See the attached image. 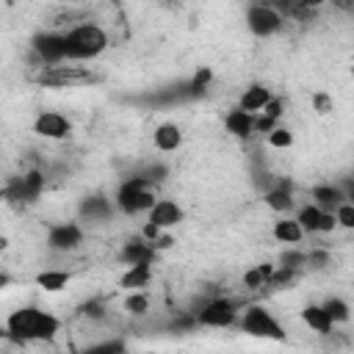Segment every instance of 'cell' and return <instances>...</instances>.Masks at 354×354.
<instances>
[{
	"mask_svg": "<svg viewBox=\"0 0 354 354\" xmlns=\"http://www.w3.org/2000/svg\"><path fill=\"white\" fill-rule=\"evenodd\" d=\"M301 321L315 335H324L326 337V335L335 332V321L329 318V313L324 310V304H304L301 307Z\"/></svg>",
	"mask_w": 354,
	"mask_h": 354,
	"instance_id": "obj_18",
	"label": "cell"
},
{
	"mask_svg": "<svg viewBox=\"0 0 354 354\" xmlns=\"http://www.w3.org/2000/svg\"><path fill=\"white\" fill-rule=\"evenodd\" d=\"M246 28L257 39H271V36L282 33L285 17L274 6H268V3H252L246 8Z\"/></svg>",
	"mask_w": 354,
	"mask_h": 354,
	"instance_id": "obj_7",
	"label": "cell"
},
{
	"mask_svg": "<svg viewBox=\"0 0 354 354\" xmlns=\"http://www.w3.org/2000/svg\"><path fill=\"white\" fill-rule=\"evenodd\" d=\"M44 191V174L39 169H30L14 180H8L6 185V199L8 202H33L39 199Z\"/></svg>",
	"mask_w": 354,
	"mask_h": 354,
	"instance_id": "obj_12",
	"label": "cell"
},
{
	"mask_svg": "<svg viewBox=\"0 0 354 354\" xmlns=\"http://www.w3.org/2000/svg\"><path fill=\"white\" fill-rule=\"evenodd\" d=\"M30 47H33V55H36L39 66L69 61V55H66V41H64V30H47V33H39V36L33 39Z\"/></svg>",
	"mask_w": 354,
	"mask_h": 354,
	"instance_id": "obj_9",
	"label": "cell"
},
{
	"mask_svg": "<svg viewBox=\"0 0 354 354\" xmlns=\"http://www.w3.org/2000/svg\"><path fill=\"white\" fill-rule=\"evenodd\" d=\"M271 88L266 86V83H252V86H246L243 91H241V100H238V105L243 108V111H249V113H260L268 102H271Z\"/></svg>",
	"mask_w": 354,
	"mask_h": 354,
	"instance_id": "obj_20",
	"label": "cell"
},
{
	"mask_svg": "<svg viewBox=\"0 0 354 354\" xmlns=\"http://www.w3.org/2000/svg\"><path fill=\"white\" fill-rule=\"evenodd\" d=\"M147 218L155 221L160 230H171V227H180V224H183L185 210H183V205H180L177 199H171V196H158V202L149 207Z\"/></svg>",
	"mask_w": 354,
	"mask_h": 354,
	"instance_id": "obj_13",
	"label": "cell"
},
{
	"mask_svg": "<svg viewBox=\"0 0 354 354\" xmlns=\"http://www.w3.org/2000/svg\"><path fill=\"white\" fill-rule=\"evenodd\" d=\"M64 41H66V55L69 61H94L100 58L108 47H111V36L102 25L83 19L72 28L64 30Z\"/></svg>",
	"mask_w": 354,
	"mask_h": 354,
	"instance_id": "obj_3",
	"label": "cell"
},
{
	"mask_svg": "<svg viewBox=\"0 0 354 354\" xmlns=\"http://www.w3.org/2000/svg\"><path fill=\"white\" fill-rule=\"evenodd\" d=\"M111 213H113V207H111L108 199L91 196V199L83 202V218H86V221H108Z\"/></svg>",
	"mask_w": 354,
	"mask_h": 354,
	"instance_id": "obj_25",
	"label": "cell"
},
{
	"mask_svg": "<svg viewBox=\"0 0 354 354\" xmlns=\"http://www.w3.org/2000/svg\"><path fill=\"white\" fill-rule=\"evenodd\" d=\"M351 75H354V66H351Z\"/></svg>",
	"mask_w": 354,
	"mask_h": 354,
	"instance_id": "obj_37",
	"label": "cell"
},
{
	"mask_svg": "<svg viewBox=\"0 0 354 354\" xmlns=\"http://www.w3.org/2000/svg\"><path fill=\"white\" fill-rule=\"evenodd\" d=\"M304 227H301V221L293 216H282V218H277L274 221V227H271V238L277 241V243H285V246H296V243H301L304 241Z\"/></svg>",
	"mask_w": 354,
	"mask_h": 354,
	"instance_id": "obj_17",
	"label": "cell"
},
{
	"mask_svg": "<svg viewBox=\"0 0 354 354\" xmlns=\"http://www.w3.org/2000/svg\"><path fill=\"white\" fill-rule=\"evenodd\" d=\"M279 266L293 268V271H304V268H307V252H299V249L290 246V249L279 257Z\"/></svg>",
	"mask_w": 354,
	"mask_h": 354,
	"instance_id": "obj_33",
	"label": "cell"
},
{
	"mask_svg": "<svg viewBox=\"0 0 354 354\" xmlns=\"http://www.w3.org/2000/svg\"><path fill=\"white\" fill-rule=\"evenodd\" d=\"M210 83H213V69H210V66H199V69L194 72L191 83H188V91H191V94H202V91H207Z\"/></svg>",
	"mask_w": 354,
	"mask_h": 354,
	"instance_id": "obj_30",
	"label": "cell"
},
{
	"mask_svg": "<svg viewBox=\"0 0 354 354\" xmlns=\"http://www.w3.org/2000/svg\"><path fill=\"white\" fill-rule=\"evenodd\" d=\"M332 3V8H337V11H354V0H329Z\"/></svg>",
	"mask_w": 354,
	"mask_h": 354,
	"instance_id": "obj_35",
	"label": "cell"
},
{
	"mask_svg": "<svg viewBox=\"0 0 354 354\" xmlns=\"http://www.w3.org/2000/svg\"><path fill=\"white\" fill-rule=\"evenodd\" d=\"M224 130L232 136V138H249L254 133V113L243 111L241 105L230 108L224 113Z\"/></svg>",
	"mask_w": 354,
	"mask_h": 354,
	"instance_id": "obj_16",
	"label": "cell"
},
{
	"mask_svg": "<svg viewBox=\"0 0 354 354\" xmlns=\"http://www.w3.org/2000/svg\"><path fill=\"white\" fill-rule=\"evenodd\" d=\"M124 310L130 315H147L149 313V293L144 290H130V296L124 299Z\"/></svg>",
	"mask_w": 354,
	"mask_h": 354,
	"instance_id": "obj_28",
	"label": "cell"
},
{
	"mask_svg": "<svg viewBox=\"0 0 354 354\" xmlns=\"http://www.w3.org/2000/svg\"><path fill=\"white\" fill-rule=\"evenodd\" d=\"M61 332V318L36 304L17 307L6 315V335L19 343H50Z\"/></svg>",
	"mask_w": 354,
	"mask_h": 354,
	"instance_id": "obj_1",
	"label": "cell"
},
{
	"mask_svg": "<svg viewBox=\"0 0 354 354\" xmlns=\"http://www.w3.org/2000/svg\"><path fill=\"white\" fill-rule=\"evenodd\" d=\"M326 266H332V254L324 246H315L307 252V268L304 271H324Z\"/></svg>",
	"mask_w": 354,
	"mask_h": 354,
	"instance_id": "obj_29",
	"label": "cell"
},
{
	"mask_svg": "<svg viewBox=\"0 0 354 354\" xmlns=\"http://www.w3.org/2000/svg\"><path fill=\"white\" fill-rule=\"evenodd\" d=\"M296 218L301 221L304 232L310 235H332L337 230V218H335V210H324L318 207L315 202H307L296 210Z\"/></svg>",
	"mask_w": 354,
	"mask_h": 354,
	"instance_id": "obj_11",
	"label": "cell"
},
{
	"mask_svg": "<svg viewBox=\"0 0 354 354\" xmlns=\"http://www.w3.org/2000/svg\"><path fill=\"white\" fill-rule=\"evenodd\" d=\"M152 144L158 152L169 155V152H177L183 147V127L177 122H160L155 130H152Z\"/></svg>",
	"mask_w": 354,
	"mask_h": 354,
	"instance_id": "obj_15",
	"label": "cell"
},
{
	"mask_svg": "<svg viewBox=\"0 0 354 354\" xmlns=\"http://www.w3.org/2000/svg\"><path fill=\"white\" fill-rule=\"evenodd\" d=\"M33 133L47 141H64L72 136V119L61 111H39L33 119Z\"/></svg>",
	"mask_w": 354,
	"mask_h": 354,
	"instance_id": "obj_10",
	"label": "cell"
},
{
	"mask_svg": "<svg viewBox=\"0 0 354 354\" xmlns=\"http://www.w3.org/2000/svg\"><path fill=\"white\" fill-rule=\"evenodd\" d=\"M86 230L77 221H58L47 230V249L58 252V254H72L75 249L83 246Z\"/></svg>",
	"mask_w": 354,
	"mask_h": 354,
	"instance_id": "obj_8",
	"label": "cell"
},
{
	"mask_svg": "<svg viewBox=\"0 0 354 354\" xmlns=\"http://www.w3.org/2000/svg\"><path fill=\"white\" fill-rule=\"evenodd\" d=\"M158 202L155 196V183L144 174H133L127 177L119 188H116V196H113V205L119 213L124 216H138V213H149V207Z\"/></svg>",
	"mask_w": 354,
	"mask_h": 354,
	"instance_id": "obj_4",
	"label": "cell"
},
{
	"mask_svg": "<svg viewBox=\"0 0 354 354\" xmlns=\"http://www.w3.org/2000/svg\"><path fill=\"white\" fill-rule=\"evenodd\" d=\"M321 304H324V310L329 313V318L335 324H348L351 321V307H348V301L343 296H326Z\"/></svg>",
	"mask_w": 354,
	"mask_h": 354,
	"instance_id": "obj_26",
	"label": "cell"
},
{
	"mask_svg": "<svg viewBox=\"0 0 354 354\" xmlns=\"http://www.w3.org/2000/svg\"><path fill=\"white\" fill-rule=\"evenodd\" d=\"M33 83L44 88H86L102 83V72L88 66V61H61V64L39 66L33 72Z\"/></svg>",
	"mask_w": 354,
	"mask_h": 354,
	"instance_id": "obj_2",
	"label": "cell"
},
{
	"mask_svg": "<svg viewBox=\"0 0 354 354\" xmlns=\"http://www.w3.org/2000/svg\"><path fill=\"white\" fill-rule=\"evenodd\" d=\"M324 3H329V0H301V6H304L307 11H318Z\"/></svg>",
	"mask_w": 354,
	"mask_h": 354,
	"instance_id": "obj_36",
	"label": "cell"
},
{
	"mask_svg": "<svg viewBox=\"0 0 354 354\" xmlns=\"http://www.w3.org/2000/svg\"><path fill=\"white\" fill-rule=\"evenodd\" d=\"M266 144H268V149H290L293 147V130L277 124L271 133H266Z\"/></svg>",
	"mask_w": 354,
	"mask_h": 354,
	"instance_id": "obj_27",
	"label": "cell"
},
{
	"mask_svg": "<svg viewBox=\"0 0 354 354\" xmlns=\"http://www.w3.org/2000/svg\"><path fill=\"white\" fill-rule=\"evenodd\" d=\"M160 232H163V230H160L155 221H149V218H147V221H144V227H141V238H147L149 243H152V241H155Z\"/></svg>",
	"mask_w": 354,
	"mask_h": 354,
	"instance_id": "obj_34",
	"label": "cell"
},
{
	"mask_svg": "<svg viewBox=\"0 0 354 354\" xmlns=\"http://www.w3.org/2000/svg\"><path fill=\"white\" fill-rule=\"evenodd\" d=\"M310 105H313V111H315L318 116H329V113L335 111V100H332L329 91H313V94H310Z\"/></svg>",
	"mask_w": 354,
	"mask_h": 354,
	"instance_id": "obj_31",
	"label": "cell"
},
{
	"mask_svg": "<svg viewBox=\"0 0 354 354\" xmlns=\"http://www.w3.org/2000/svg\"><path fill=\"white\" fill-rule=\"evenodd\" d=\"M33 282H36V288H41L44 293H61V290L69 288L72 271H69V268H44V271H39V274L33 277Z\"/></svg>",
	"mask_w": 354,
	"mask_h": 354,
	"instance_id": "obj_19",
	"label": "cell"
},
{
	"mask_svg": "<svg viewBox=\"0 0 354 354\" xmlns=\"http://www.w3.org/2000/svg\"><path fill=\"white\" fill-rule=\"evenodd\" d=\"M241 310H243L241 301L227 296H213L196 310V324L207 329H230V326H238Z\"/></svg>",
	"mask_w": 354,
	"mask_h": 354,
	"instance_id": "obj_6",
	"label": "cell"
},
{
	"mask_svg": "<svg viewBox=\"0 0 354 354\" xmlns=\"http://www.w3.org/2000/svg\"><path fill=\"white\" fill-rule=\"evenodd\" d=\"M158 254H160V252H158L147 238L136 235V238H130V241L122 246L119 260H122L124 266H136V263H155V260H158Z\"/></svg>",
	"mask_w": 354,
	"mask_h": 354,
	"instance_id": "obj_14",
	"label": "cell"
},
{
	"mask_svg": "<svg viewBox=\"0 0 354 354\" xmlns=\"http://www.w3.org/2000/svg\"><path fill=\"white\" fill-rule=\"evenodd\" d=\"M310 199L324 207V210H335L340 202H346V194L340 185H332V183H324V185H313L310 188Z\"/></svg>",
	"mask_w": 354,
	"mask_h": 354,
	"instance_id": "obj_24",
	"label": "cell"
},
{
	"mask_svg": "<svg viewBox=\"0 0 354 354\" xmlns=\"http://www.w3.org/2000/svg\"><path fill=\"white\" fill-rule=\"evenodd\" d=\"M335 218H337V227L354 232V202H351V199L340 202V205L335 207Z\"/></svg>",
	"mask_w": 354,
	"mask_h": 354,
	"instance_id": "obj_32",
	"label": "cell"
},
{
	"mask_svg": "<svg viewBox=\"0 0 354 354\" xmlns=\"http://www.w3.org/2000/svg\"><path fill=\"white\" fill-rule=\"evenodd\" d=\"M263 202H266V207H268V210H274V213H279V216H285V213H290V210L296 207V199H293V191H290V185H288V183L271 185V188L266 191Z\"/></svg>",
	"mask_w": 354,
	"mask_h": 354,
	"instance_id": "obj_21",
	"label": "cell"
},
{
	"mask_svg": "<svg viewBox=\"0 0 354 354\" xmlns=\"http://www.w3.org/2000/svg\"><path fill=\"white\" fill-rule=\"evenodd\" d=\"M155 271H152V263H136V266H127L119 277V288L124 290H141L152 282Z\"/></svg>",
	"mask_w": 354,
	"mask_h": 354,
	"instance_id": "obj_22",
	"label": "cell"
},
{
	"mask_svg": "<svg viewBox=\"0 0 354 354\" xmlns=\"http://www.w3.org/2000/svg\"><path fill=\"white\" fill-rule=\"evenodd\" d=\"M274 271H277L274 263H257V266H252L249 271H243V279H241V282H243V290H257V293H263V290L268 288Z\"/></svg>",
	"mask_w": 354,
	"mask_h": 354,
	"instance_id": "obj_23",
	"label": "cell"
},
{
	"mask_svg": "<svg viewBox=\"0 0 354 354\" xmlns=\"http://www.w3.org/2000/svg\"><path fill=\"white\" fill-rule=\"evenodd\" d=\"M238 329L243 335H249V337H263V340H285L288 337L285 329H282V324L263 304H246L241 310Z\"/></svg>",
	"mask_w": 354,
	"mask_h": 354,
	"instance_id": "obj_5",
	"label": "cell"
}]
</instances>
